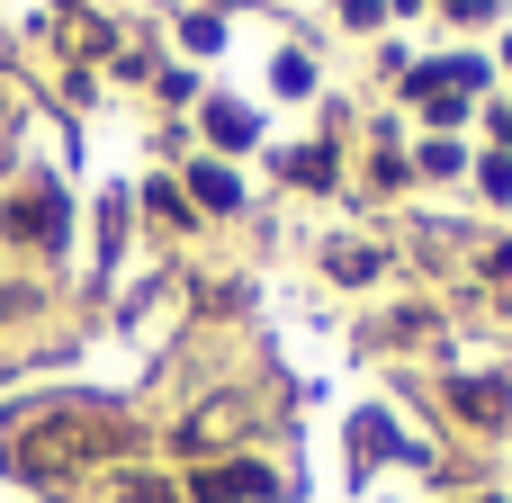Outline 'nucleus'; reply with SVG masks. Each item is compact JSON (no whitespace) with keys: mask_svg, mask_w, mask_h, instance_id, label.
<instances>
[{"mask_svg":"<svg viewBox=\"0 0 512 503\" xmlns=\"http://www.w3.org/2000/svg\"><path fill=\"white\" fill-rule=\"evenodd\" d=\"M459 414H477V423H504L512 405L495 396V387H486V378H477V387H459Z\"/></svg>","mask_w":512,"mask_h":503,"instance_id":"4","label":"nucleus"},{"mask_svg":"<svg viewBox=\"0 0 512 503\" xmlns=\"http://www.w3.org/2000/svg\"><path fill=\"white\" fill-rule=\"evenodd\" d=\"M207 135H216V144H252L261 126H252V108H207Z\"/></svg>","mask_w":512,"mask_h":503,"instance_id":"3","label":"nucleus"},{"mask_svg":"<svg viewBox=\"0 0 512 503\" xmlns=\"http://www.w3.org/2000/svg\"><path fill=\"white\" fill-rule=\"evenodd\" d=\"M288 180H306V189H333V144H306V153H288Z\"/></svg>","mask_w":512,"mask_h":503,"instance_id":"2","label":"nucleus"},{"mask_svg":"<svg viewBox=\"0 0 512 503\" xmlns=\"http://www.w3.org/2000/svg\"><path fill=\"white\" fill-rule=\"evenodd\" d=\"M9 225H18V234H45V243H54V234H63V198H27V207H9Z\"/></svg>","mask_w":512,"mask_h":503,"instance_id":"1","label":"nucleus"},{"mask_svg":"<svg viewBox=\"0 0 512 503\" xmlns=\"http://www.w3.org/2000/svg\"><path fill=\"white\" fill-rule=\"evenodd\" d=\"M198 198H207V207H234L243 189H234V171H216V162H207V171H198Z\"/></svg>","mask_w":512,"mask_h":503,"instance_id":"5","label":"nucleus"}]
</instances>
